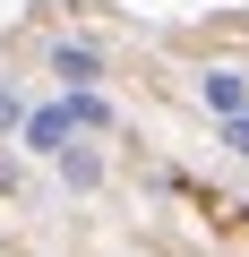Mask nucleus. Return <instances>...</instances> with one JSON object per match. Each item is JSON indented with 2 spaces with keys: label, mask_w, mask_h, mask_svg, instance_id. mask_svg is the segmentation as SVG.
<instances>
[{
  "label": "nucleus",
  "mask_w": 249,
  "mask_h": 257,
  "mask_svg": "<svg viewBox=\"0 0 249 257\" xmlns=\"http://www.w3.org/2000/svg\"><path fill=\"white\" fill-rule=\"evenodd\" d=\"M198 103L215 120H232V111H249V77L240 69H198Z\"/></svg>",
  "instance_id": "obj_1"
},
{
  "label": "nucleus",
  "mask_w": 249,
  "mask_h": 257,
  "mask_svg": "<svg viewBox=\"0 0 249 257\" xmlns=\"http://www.w3.org/2000/svg\"><path fill=\"white\" fill-rule=\"evenodd\" d=\"M18 138H26L35 155H60V146L77 138V120H69V103H43V111H26V128H18Z\"/></svg>",
  "instance_id": "obj_2"
},
{
  "label": "nucleus",
  "mask_w": 249,
  "mask_h": 257,
  "mask_svg": "<svg viewBox=\"0 0 249 257\" xmlns=\"http://www.w3.org/2000/svg\"><path fill=\"white\" fill-rule=\"evenodd\" d=\"M52 77L77 94V86H103V52L95 43H52Z\"/></svg>",
  "instance_id": "obj_3"
},
{
  "label": "nucleus",
  "mask_w": 249,
  "mask_h": 257,
  "mask_svg": "<svg viewBox=\"0 0 249 257\" xmlns=\"http://www.w3.org/2000/svg\"><path fill=\"white\" fill-rule=\"evenodd\" d=\"M52 163H60V180H69V189H95V180H103V155H95V146H77V138H69Z\"/></svg>",
  "instance_id": "obj_4"
},
{
  "label": "nucleus",
  "mask_w": 249,
  "mask_h": 257,
  "mask_svg": "<svg viewBox=\"0 0 249 257\" xmlns=\"http://www.w3.org/2000/svg\"><path fill=\"white\" fill-rule=\"evenodd\" d=\"M69 120H77V138H103V128H112V103H103L95 86H77V94H69Z\"/></svg>",
  "instance_id": "obj_5"
},
{
  "label": "nucleus",
  "mask_w": 249,
  "mask_h": 257,
  "mask_svg": "<svg viewBox=\"0 0 249 257\" xmlns=\"http://www.w3.org/2000/svg\"><path fill=\"white\" fill-rule=\"evenodd\" d=\"M9 128H26V103H18V86H0V138Z\"/></svg>",
  "instance_id": "obj_6"
},
{
  "label": "nucleus",
  "mask_w": 249,
  "mask_h": 257,
  "mask_svg": "<svg viewBox=\"0 0 249 257\" xmlns=\"http://www.w3.org/2000/svg\"><path fill=\"white\" fill-rule=\"evenodd\" d=\"M223 146H232V155L249 163V111H232V120H223Z\"/></svg>",
  "instance_id": "obj_7"
},
{
  "label": "nucleus",
  "mask_w": 249,
  "mask_h": 257,
  "mask_svg": "<svg viewBox=\"0 0 249 257\" xmlns=\"http://www.w3.org/2000/svg\"><path fill=\"white\" fill-rule=\"evenodd\" d=\"M9 180H18V163H9V155H0V189H9Z\"/></svg>",
  "instance_id": "obj_8"
}]
</instances>
